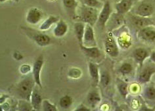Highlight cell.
Returning <instances> with one entry per match:
<instances>
[{
	"label": "cell",
	"instance_id": "6da1fadb",
	"mask_svg": "<svg viewBox=\"0 0 155 111\" xmlns=\"http://www.w3.org/2000/svg\"><path fill=\"white\" fill-rule=\"evenodd\" d=\"M35 84L36 83L33 78V76L32 77H31V76H27V77L23 79L22 81L18 84V95L22 99H25V100L30 102L31 96H32V94L34 91Z\"/></svg>",
	"mask_w": 155,
	"mask_h": 111
},
{
	"label": "cell",
	"instance_id": "7a4b0ae2",
	"mask_svg": "<svg viewBox=\"0 0 155 111\" xmlns=\"http://www.w3.org/2000/svg\"><path fill=\"white\" fill-rule=\"evenodd\" d=\"M99 17L98 11L95 7L83 5L80 7L79 18L84 23L94 26L97 22Z\"/></svg>",
	"mask_w": 155,
	"mask_h": 111
},
{
	"label": "cell",
	"instance_id": "3957f363",
	"mask_svg": "<svg viewBox=\"0 0 155 111\" xmlns=\"http://www.w3.org/2000/svg\"><path fill=\"white\" fill-rule=\"evenodd\" d=\"M104 44L105 51L108 55L112 57H116L118 55L119 49L118 43L110 33L106 36Z\"/></svg>",
	"mask_w": 155,
	"mask_h": 111
},
{
	"label": "cell",
	"instance_id": "277c9868",
	"mask_svg": "<svg viewBox=\"0 0 155 111\" xmlns=\"http://www.w3.org/2000/svg\"><path fill=\"white\" fill-rule=\"evenodd\" d=\"M80 46L81 50L83 51V53L88 58L97 61H100L102 60L103 53L97 46L86 47L83 45H81Z\"/></svg>",
	"mask_w": 155,
	"mask_h": 111
},
{
	"label": "cell",
	"instance_id": "5b68a950",
	"mask_svg": "<svg viewBox=\"0 0 155 111\" xmlns=\"http://www.w3.org/2000/svg\"><path fill=\"white\" fill-rule=\"evenodd\" d=\"M83 45L86 47L97 46L94 30L93 29V26L89 24L86 25V28H85L83 38Z\"/></svg>",
	"mask_w": 155,
	"mask_h": 111
},
{
	"label": "cell",
	"instance_id": "8992f818",
	"mask_svg": "<svg viewBox=\"0 0 155 111\" xmlns=\"http://www.w3.org/2000/svg\"><path fill=\"white\" fill-rule=\"evenodd\" d=\"M111 11L112 10L110 3L108 2H106L104 3L101 11L99 14V17L97 20L98 24L102 28H104V26H106L108 19L110 18Z\"/></svg>",
	"mask_w": 155,
	"mask_h": 111
},
{
	"label": "cell",
	"instance_id": "52a82bcc",
	"mask_svg": "<svg viewBox=\"0 0 155 111\" xmlns=\"http://www.w3.org/2000/svg\"><path fill=\"white\" fill-rule=\"evenodd\" d=\"M44 58L43 56L41 55L39 57H38L37 59L35 61L33 68H32V74H33V78L36 82V85L40 87V88L42 87L41 82V79H40V74H41V70L42 67H43L44 64Z\"/></svg>",
	"mask_w": 155,
	"mask_h": 111
},
{
	"label": "cell",
	"instance_id": "ba28073f",
	"mask_svg": "<svg viewBox=\"0 0 155 111\" xmlns=\"http://www.w3.org/2000/svg\"><path fill=\"white\" fill-rule=\"evenodd\" d=\"M139 38L148 43H154L155 28L149 25L140 29L139 32Z\"/></svg>",
	"mask_w": 155,
	"mask_h": 111
},
{
	"label": "cell",
	"instance_id": "9c48e42d",
	"mask_svg": "<svg viewBox=\"0 0 155 111\" xmlns=\"http://www.w3.org/2000/svg\"><path fill=\"white\" fill-rule=\"evenodd\" d=\"M42 18V12L36 8V7H32L30 8L26 15V20L28 23L30 24H37L41 21Z\"/></svg>",
	"mask_w": 155,
	"mask_h": 111
},
{
	"label": "cell",
	"instance_id": "30bf717a",
	"mask_svg": "<svg viewBox=\"0 0 155 111\" xmlns=\"http://www.w3.org/2000/svg\"><path fill=\"white\" fill-rule=\"evenodd\" d=\"M134 0H120L119 2L116 3L114 7L116 13L120 15H124L128 13L133 5Z\"/></svg>",
	"mask_w": 155,
	"mask_h": 111
},
{
	"label": "cell",
	"instance_id": "8fae6325",
	"mask_svg": "<svg viewBox=\"0 0 155 111\" xmlns=\"http://www.w3.org/2000/svg\"><path fill=\"white\" fill-rule=\"evenodd\" d=\"M154 13L153 6L150 3H143L139 5L136 9V14L142 17L149 18Z\"/></svg>",
	"mask_w": 155,
	"mask_h": 111
},
{
	"label": "cell",
	"instance_id": "7c38bea8",
	"mask_svg": "<svg viewBox=\"0 0 155 111\" xmlns=\"http://www.w3.org/2000/svg\"><path fill=\"white\" fill-rule=\"evenodd\" d=\"M149 56V52L147 49L139 47L135 49L133 52V57L134 60L136 61L137 63L139 64L140 67H142L143 65V63L146 60V59Z\"/></svg>",
	"mask_w": 155,
	"mask_h": 111
},
{
	"label": "cell",
	"instance_id": "4fadbf2b",
	"mask_svg": "<svg viewBox=\"0 0 155 111\" xmlns=\"http://www.w3.org/2000/svg\"><path fill=\"white\" fill-rule=\"evenodd\" d=\"M155 73V69L152 67H146L139 74V82L141 83L149 82L153 74Z\"/></svg>",
	"mask_w": 155,
	"mask_h": 111
},
{
	"label": "cell",
	"instance_id": "5bb4252c",
	"mask_svg": "<svg viewBox=\"0 0 155 111\" xmlns=\"http://www.w3.org/2000/svg\"><path fill=\"white\" fill-rule=\"evenodd\" d=\"M131 20H132L133 24L137 28L140 29L152 24V21H151L150 19H149V18L142 17L137 15L131 17Z\"/></svg>",
	"mask_w": 155,
	"mask_h": 111
},
{
	"label": "cell",
	"instance_id": "9a60e30c",
	"mask_svg": "<svg viewBox=\"0 0 155 111\" xmlns=\"http://www.w3.org/2000/svg\"><path fill=\"white\" fill-rule=\"evenodd\" d=\"M42 102H43V100H42L40 94L38 93L36 88H35L30 99V103L33 106V109L36 110H40L42 108Z\"/></svg>",
	"mask_w": 155,
	"mask_h": 111
},
{
	"label": "cell",
	"instance_id": "2e32d148",
	"mask_svg": "<svg viewBox=\"0 0 155 111\" xmlns=\"http://www.w3.org/2000/svg\"><path fill=\"white\" fill-rule=\"evenodd\" d=\"M32 39L39 46L45 47L48 45L51 42V38L48 35L41 33L35 34L32 36Z\"/></svg>",
	"mask_w": 155,
	"mask_h": 111
},
{
	"label": "cell",
	"instance_id": "e0dca14e",
	"mask_svg": "<svg viewBox=\"0 0 155 111\" xmlns=\"http://www.w3.org/2000/svg\"><path fill=\"white\" fill-rule=\"evenodd\" d=\"M68 31V25L66 22L60 20L57 22L55 28L53 30V34L56 37L61 38L64 36Z\"/></svg>",
	"mask_w": 155,
	"mask_h": 111
},
{
	"label": "cell",
	"instance_id": "ac0fdd59",
	"mask_svg": "<svg viewBox=\"0 0 155 111\" xmlns=\"http://www.w3.org/2000/svg\"><path fill=\"white\" fill-rule=\"evenodd\" d=\"M74 33L76 37L77 38L78 41L80 45H83V38L84 36L85 32V28H86V26L84 25V22H77L74 24Z\"/></svg>",
	"mask_w": 155,
	"mask_h": 111
},
{
	"label": "cell",
	"instance_id": "d6986e66",
	"mask_svg": "<svg viewBox=\"0 0 155 111\" xmlns=\"http://www.w3.org/2000/svg\"><path fill=\"white\" fill-rule=\"evenodd\" d=\"M89 72H90V74L93 80V82L95 85H97L100 81L99 68L97 65L93 62L89 63Z\"/></svg>",
	"mask_w": 155,
	"mask_h": 111
},
{
	"label": "cell",
	"instance_id": "ffe728a7",
	"mask_svg": "<svg viewBox=\"0 0 155 111\" xmlns=\"http://www.w3.org/2000/svg\"><path fill=\"white\" fill-rule=\"evenodd\" d=\"M59 21V17H55V16H51L49 17L46 20L41 23V24L40 26V30H47L49 28L51 27V26L54 24L57 23Z\"/></svg>",
	"mask_w": 155,
	"mask_h": 111
},
{
	"label": "cell",
	"instance_id": "44dd1931",
	"mask_svg": "<svg viewBox=\"0 0 155 111\" xmlns=\"http://www.w3.org/2000/svg\"><path fill=\"white\" fill-rule=\"evenodd\" d=\"M87 102L92 108H95L97 105L101 101V97L98 92L93 91L87 95Z\"/></svg>",
	"mask_w": 155,
	"mask_h": 111
},
{
	"label": "cell",
	"instance_id": "7402d4cb",
	"mask_svg": "<svg viewBox=\"0 0 155 111\" xmlns=\"http://www.w3.org/2000/svg\"><path fill=\"white\" fill-rule=\"evenodd\" d=\"M118 43L120 45L122 48H128L131 45V38L129 35H127V34H122V35L118 38Z\"/></svg>",
	"mask_w": 155,
	"mask_h": 111
},
{
	"label": "cell",
	"instance_id": "603a6c76",
	"mask_svg": "<svg viewBox=\"0 0 155 111\" xmlns=\"http://www.w3.org/2000/svg\"><path fill=\"white\" fill-rule=\"evenodd\" d=\"M72 104V98L69 95H65V96L61 98L59 101V105L62 109H67Z\"/></svg>",
	"mask_w": 155,
	"mask_h": 111
},
{
	"label": "cell",
	"instance_id": "cb8c5ba5",
	"mask_svg": "<svg viewBox=\"0 0 155 111\" xmlns=\"http://www.w3.org/2000/svg\"><path fill=\"white\" fill-rule=\"evenodd\" d=\"M118 89L120 93L124 98H126L128 94V84L127 83L122 81H119L118 83Z\"/></svg>",
	"mask_w": 155,
	"mask_h": 111
},
{
	"label": "cell",
	"instance_id": "d4e9b609",
	"mask_svg": "<svg viewBox=\"0 0 155 111\" xmlns=\"http://www.w3.org/2000/svg\"><path fill=\"white\" fill-rule=\"evenodd\" d=\"M30 101H26L25 99H22V100L19 101L18 105V109L19 110L21 111H28V110H32L33 109V106L31 104Z\"/></svg>",
	"mask_w": 155,
	"mask_h": 111
},
{
	"label": "cell",
	"instance_id": "484cf974",
	"mask_svg": "<svg viewBox=\"0 0 155 111\" xmlns=\"http://www.w3.org/2000/svg\"><path fill=\"white\" fill-rule=\"evenodd\" d=\"M133 70V67L130 63H123L120 67L119 68V72L122 75H127L130 74Z\"/></svg>",
	"mask_w": 155,
	"mask_h": 111
},
{
	"label": "cell",
	"instance_id": "4316f807",
	"mask_svg": "<svg viewBox=\"0 0 155 111\" xmlns=\"http://www.w3.org/2000/svg\"><path fill=\"white\" fill-rule=\"evenodd\" d=\"M100 81L101 83L104 87H107V86L109 85V83L110 82V76L109 73L106 71L103 72L101 75Z\"/></svg>",
	"mask_w": 155,
	"mask_h": 111
},
{
	"label": "cell",
	"instance_id": "83f0119b",
	"mask_svg": "<svg viewBox=\"0 0 155 111\" xmlns=\"http://www.w3.org/2000/svg\"><path fill=\"white\" fill-rule=\"evenodd\" d=\"M144 95L147 99H149V100L155 99V88L153 86L146 87L144 91Z\"/></svg>",
	"mask_w": 155,
	"mask_h": 111
},
{
	"label": "cell",
	"instance_id": "f1b7e54d",
	"mask_svg": "<svg viewBox=\"0 0 155 111\" xmlns=\"http://www.w3.org/2000/svg\"><path fill=\"white\" fill-rule=\"evenodd\" d=\"M42 109L44 111H57V107L48 100H44L42 102Z\"/></svg>",
	"mask_w": 155,
	"mask_h": 111
},
{
	"label": "cell",
	"instance_id": "f546056e",
	"mask_svg": "<svg viewBox=\"0 0 155 111\" xmlns=\"http://www.w3.org/2000/svg\"><path fill=\"white\" fill-rule=\"evenodd\" d=\"M84 5L89 7H95V8H99L102 7V4L99 0H82Z\"/></svg>",
	"mask_w": 155,
	"mask_h": 111
},
{
	"label": "cell",
	"instance_id": "4dcf8cb0",
	"mask_svg": "<svg viewBox=\"0 0 155 111\" xmlns=\"http://www.w3.org/2000/svg\"><path fill=\"white\" fill-rule=\"evenodd\" d=\"M63 5L68 10H74L77 7L76 0H63Z\"/></svg>",
	"mask_w": 155,
	"mask_h": 111
},
{
	"label": "cell",
	"instance_id": "1f68e13d",
	"mask_svg": "<svg viewBox=\"0 0 155 111\" xmlns=\"http://www.w3.org/2000/svg\"><path fill=\"white\" fill-rule=\"evenodd\" d=\"M81 74H82V72L78 68H71V70L68 71V76L69 77L72 78H78L80 77Z\"/></svg>",
	"mask_w": 155,
	"mask_h": 111
},
{
	"label": "cell",
	"instance_id": "d6a6232c",
	"mask_svg": "<svg viewBox=\"0 0 155 111\" xmlns=\"http://www.w3.org/2000/svg\"><path fill=\"white\" fill-rule=\"evenodd\" d=\"M31 70V67L28 64H22L20 68V71L22 74H26Z\"/></svg>",
	"mask_w": 155,
	"mask_h": 111
},
{
	"label": "cell",
	"instance_id": "836d02e7",
	"mask_svg": "<svg viewBox=\"0 0 155 111\" xmlns=\"http://www.w3.org/2000/svg\"><path fill=\"white\" fill-rule=\"evenodd\" d=\"M76 111H90L91 109H87L86 106L84 105H81L79 106H78V108L75 109Z\"/></svg>",
	"mask_w": 155,
	"mask_h": 111
},
{
	"label": "cell",
	"instance_id": "e575fe53",
	"mask_svg": "<svg viewBox=\"0 0 155 111\" xmlns=\"http://www.w3.org/2000/svg\"><path fill=\"white\" fill-rule=\"evenodd\" d=\"M14 57H15V59H16V60H21L22 58H23V57H22V55L19 52H15V53H14Z\"/></svg>",
	"mask_w": 155,
	"mask_h": 111
},
{
	"label": "cell",
	"instance_id": "d590c367",
	"mask_svg": "<svg viewBox=\"0 0 155 111\" xmlns=\"http://www.w3.org/2000/svg\"><path fill=\"white\" fill-rule=\"evenodd\" d=\"M150 59L151 61L155 63V51H153L150 55Z\"/></svg>",
	"mask_w": 155,
	"mask_h": 111
},
{
	"label": "cell",
	"instance_id": "8d00e7d4",
	"mask_svg": "<svg viewBox=\"0 0 155 111\" xmlns=\"http://www.w3.org/2000/svg\"><path fill=\"white\" fill-rule=\"evenodd\" d=\"M7 1V0H0V2H1L2 3H4V2H5Z\"/></svg>",
	"mask_w": 155,
	"mask_h": 111
},
{
	"label": "cell",
	"instance_id": "74e56055",
	"mask_svg": "<svg viewBox=\"0 0 155 111\" xmlns=\"http://www.w3.org/2000/svg\"><path fill=\"white\" fill-rule=\"evenodd\" d=\"M13 1H14V2H15L18 3V2H19V1H20V0H13Z\"/></svg>",
	"mask_w": 155,
	"mask_h": 111
},
{
	"label": "cell",
	"instance_id": "f35d334b",
	"mask_svg": "<svg viewBox=\"0 0 155 111\" xmlns=\"http://www.w3.org/2000/svg\"></svg>",
	"mask_w": 155,
	"mask_h": 111
}]
</instances>
